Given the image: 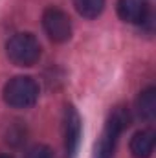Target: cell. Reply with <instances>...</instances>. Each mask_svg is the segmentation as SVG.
Wrapping results in <instances>:
<instances>
[{
  "mask_svg": "<svg viewBox=\"0 0 156 158\" xmlns=\"http://www.w3.org/2000/svg\"><path fill=\"white\" fill-rule=\"evenodd\" d=\"M130 125V114L125 107H116L105 123V129L99 136V140L96 142L94 147V155L92 158H112L114 151L117 145V138L119 134Z\"/></svg>",
  "mask_w": 156,
  "mask_h": 158,
  "instance_id": "1",
  "label": "cell"
},
{
  "mask_svg": "<svg viewBox=\"0 0 156 158\" xmlns=\"http://www.w3.org/2000/svg\"><path fill=\"white\" fill-rule=\"evenodd\" d=\"M39 99V85L30 76L9 79L4 86V101L13 109L33 107Z\"/></svg>",
  "mask_w": 156,
  "mask_h": 158,
  "instance_id": "2",
  "label": "cell"
},
{
  "mask_svg": "<svg viewBox=\"0 0 156 158\" xmlns=\"http://www.w3.org/2000/svg\"><path fill=\"white\" fill-rule=\"evenodd\" d=\"M6 52L17 66H33L40 57V44L31 33H17L7 40Z\"/></svg>",
  "mask_w": 156,
  "mask_h": 158,
  "instance_id": "3",
  "label": "cell"
},
{
  "mask_svg": "<svg viewBox=\"0 0 156 158\" xmlns=\"http://www.w3.org/2000/svg\"><path fill=\"white\" fill-rule=\"evenodd\" d=\"M44 31L53 42H64L72 37V20L59 7H48L42 15Z\"/></svg>",
  "mask_w": 156,
  "mask_h": 158,
  "instance_id": "4",
  "label": "cell"
},
{
  "mask_svg": "<svg viewBox=\"0 0 156 158\" xmlns=\"http://www.w3.org/2000/svg\"><path fill=\"white\" fill-rule=\"evenodd\" d=\"M81 142V118L77 110L68 105L64 109V147H66V156L76 158Z\"/></svg>",
  "mask_w": 156,
  "mask_h": 158,
  "instance_id": "5",
  "label": "cell"
},
{
  "mask_svg": "<svg viewBox=\"0 0 156 158\" xmlns=\"http://www.w3.org/2000/svg\"><path fill=\"white\" fill-rule=\"evenodd\" d=\"M117 15L125 22L143 24L149 19V4H147V0H119Z\"/></svg>",
  "mask_w": 156,
  "mask_h": 158,
  "instance_id": "6",
  "label": "cell"
},
{
  "mask_svg": "<svg viewBox=\"0 0 156 158\" xmlns=\"http://www.w3.org/2000/svg\"><path fill=\"white\" fill-rule=\"evenodd\" d=\"M156 145V134L154 131L151 129H145V131H140L132 136L130 140V153L134 158H149L154 151Z\"/></svg>",
  "mask_w": 156,
  "mask_h": 158,
  "instance_id": "7",
  "label": "cell"
},
{
  "mask_svg": "<svg viewBox=\"0 0 156 158\" xmlns=\"http://www.w3.org/2000/svg\"><path fill=\"white\" fill-rule=\"evenodd\" d=\"M136 109H138L140 118L147 119V121L154 119V116H156V88L149 86V88H145L140 94Z\"/></svg>",
  "mask_w": 156,
  "mask_h": 158,
  "instance_id": "8",
  "label": "cell"
},
{
  "mask_svg": "<svg viewBox=\"0 0 156 158\" xmlns=\"http://www.w3.org/2000/svg\"><path fill=\"white\" fill-rule=\"evenodd\" d=\"M77 13L84 19H96L105 7V0H74Z\"/></svg>",
  "mask_w": 156,
  "mask_h": 158,
  "instance_id": "9",
  "label": "cell"
},
{
  "mask_svg": "<svg viewBox=\"0 0 156 158\" xmlns=\"http://www.w3.org/2000/svg\"><path fill=\"white\" fill-rule=\"evenodd\" d=\"M24 158H55L53 151L48 147V145H33L26 151V156Z\"/></svg>",
  "mask_w": 156,
  "mask_h": 158,
  "instance_id": "10",
  "label": "cell"
},
{
  "mask_svg": "<svg viewBox=\"0 0 156 158\" xmlns=\"http://www.w3.org/2000/svg\"><path fill=\"white\" fill-rule=\"evenodd\" d=\"M0 158H11V156H7V155H0Z\"/></svg>",
  "mask_w": 156,
  "mask_h": 158,
  "instance_id": "11",
  "label": "cell"
}]
</instances>
